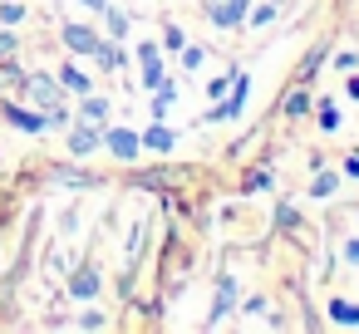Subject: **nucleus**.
Instances as JSON below:
<instances>
[{
    "label": "nucleus",
    "mask_w": 359,
    "mask_h": 334,
    "mask_svg": "<svg viewBox=\"0 0 359 334\" xmlns=\"http://www.w3.org/2000/svg\"><path fill=\"white\" fill-rule=\"evenodd\" d=\"M104 153H114L118 162H133L143 153V138L133 128H104Z\"/></svg>",
    "instance_id": "39448f33"
},
{
    "label": "nucleus",
    "mask_w": 359,
    "mask_h": 334,
    "mask_svg": "<svg viewBox=\"0 0 359 334\" xmlns=\"http://www.w3.org/2000/svg\"><path fill=\"white\" fill-rule=\"evenodd\" d=\"M138 138H143V148H148V153H172V148H177V133H172L163 118H153V128H143Z\"/></svg>",
    "instance_id": "9b49d317"
},
{
    "label": "nucleus",
    "mask_w": 359,
    "mask_h": 334,
    "mask_svg": "<svg viewBox=\"0 0 359 334\" xmlns=\"http://www.w3.org/2000/svg\"><path fill=\"white\" fill-rule=\"evenodd\" d=\"M20 94H25V99H30V104H35L40 113H45V109H60V104H65V84H60L55 74H30Z\"/></svg>",
    "instance_id": "f257e3e1"
},
{
    "label": "nucleus",
    "mask_w": 359,
    "mask_h": 334,
    "mask_svg": "<svg viewBox=\"0 0 359 334\" xmlns=\"http://www.w3.org/2000/svg\"><path fill=\"white\" fill-rule=\"evenodd\" d=\"M315 118H320V128H325V133H339V123H344V118H339V109H334L330 99L315 109Z\"/></svg>",
    "instance_id": "412c9836"
},
{
    "label": "nucleus",
    "mask_w": 359,
    "mask_h": 334,
    "mask_svg": "<svg viewBox=\"0 0 359 334\" xmlns=\"http://www.w3.org/2000/svg\"><path fill=\"white\" fill-rule=\"evenodd\" d=\"M246 94H251V79H246V74H231V89H226L222 104L207 113V123H231V118L246 109Z\"/></svg>",
    "instance_id": "f03ea898"
},
{
    "label": "nucleus",
    "mask_w": 359,
    "mask_h": 334,
    "mask_svg": "<svg viewBox=\"0 0 359 334\" xmlns=\"http://www.w3.org/2000/svg\"><path fill=\"white\" fill-rule=\"evenodd\" d=\"M344 172H349V177H359V158H344Z\"/></svg>",
    "instance_id": "473e14b6"
},
{
    "label": "nucleus",
    "mask_w": 359,
    "mask_h": 334,
    "mask_svg": "<svg viewBox=\"0 0 359 334\" xmlns=\"http://www.w3.org/2000/svg\"><path fill=\"white\" fill-rule=\"evenodd\" d=\"M55 182H74V187H89L94 177H84V172H69V167H55Z\"/></svg>",
    "instance_id": "bb28decb"
},
{
    "label": "nucleus",
    "mask_w": 359,
    "mask_h": 334,
    "mask_svg": "<svg viewBox=\"0 0 359 334\" xmlns=\"http://www.w3.org/2000/svg\"><path fill=\"white\" fill-rule=\"evenodd\" d=\"M182 45H187V40H182V30H177V25H168V30H163V50H168V55H182Z\"/></svg>",
    "instance_id": "b1692460"
},
{
    "label": "nucleus",
    "mask_w": 359,
    "mask_h": 334,
    "mask_svg": "<svg viewBox=\"0 0 359 334\" xmlns=\"http://www.w3.org/2000/svg\"><path fill=\"white\" fill-rule=\"evenodd\" d=\"M349 99H359V74H349Z\"/></svg>",
    "instance_id": "f704fd0d"
},
{
    "label": "nucleus",
    "mask_w": 359,
    "mask_h": 334,
    "mask_svg": "<svg viewBox=\"0 0 359 334\" xmlns=\"http://www.w3.org/2000/svg\"><path fill=\"white\" fill-rule=\"evenodd\" d=\"M334 192H339V172H334V167L310 182V197H315V202H325V197H334Z\"/></svg>",
    "instance_id": "aec40b11"
},
{
    "label": "nucleus",
    "mask_w": 359,
    "mask_h": 334,
    "mask_svg": "<svg viewBox=\"0 0 359 334\" xmlns=\"http://www.w3.org/2000/svg\"><path fill=\"white\" fill-rule=\"evenodd\" d=\"M344 260H349V265H359V236H354V241L344 246Z\"/></svg>",
    "instance_id": "2f4dec72"
},
{
    "label": "nucleus",
    "mask_w": 359,
    "mask_h": 334,
    "mask_svg": "<svg viewBox=\"0 0 359 334\" xmlns=\"http://www.w3.org/2000/svg\"><path fill=\"white\" fill-rule=\"evenodd\" d=\"M172 104H177V84H168V79H163V84L153 89V118H168V109H172Z\"/></svg>",
    "instance_id": "a211bd4d"
},
{
    "label": "nucleus",
    "mask_w": 359,
    "mask_h": 334,
    "mask_svg": "<svg viewBox=\"0 0 359 334\" xmlns=\"http://www.w3.org/2000/svg\"><path fill=\"white\" fill-rule=\"evenodd\" d=\"M79 99H84V104H79V118H84V123H94V128H104V123H109V113H114V109H109V99H104V94H94V89H89V94H79Z\"/></svg>",
    "instance_id": "f8f14e48"
},
{
    "label": "nucleus",
    "mask_w": 359,
    "mask_h": 334,
    "mask_svg": "<svg viewBox=\"0 0 359 334\" xmlns=\"http://www.w3.org/2000/svg\"><path fill=\"white\" fill-rule=\"evenodd\" d=\"M330 319L344 329H359V305L354 300H330Z\"/></svg>",
    "instance_id": "2eb2a0df"
},
{
    "label": "nucleus",
    "mask_w": 359,
    "mask_h": 334,
    "mask_svg": "<svg viewBox=\"0 0 359 334\" xmlns=\"http://www.w3.org/2000/svg\"><path fill=\"white\" fill-rule=\"evenodd\" d=\"M133 55H138V64H143V89H158V84L168 79V69H163V45L138 40V45H133Z\"/></svg>",
    "instance_id": "20e7f679"
},
{
    "label": "nucleus",
    "mask_w": 359,
    "mask_h": 334,
    "mask_svg": "<svg viewBox=\"0 0 359 334\" xmlns=\"http://www.w3.org/2000/svg\"><path fill=\"white\" fill-rule=\"evenodd\" d=\"M99 290H104V275H99L94 265H79V270L69 275V295H74V300H94Z\"/></svg>",
    "instance_id": "9d476101"
},
{
    "label": "nucleus",
    "mask_w": 359,
    "mask_h": 334,
    "mask_svg": "<svg viewBox=\"0 0 359 334\" xmlns=\"http://www.w3.org/2000/svg\"><path fill=\"white\" fill-rule=\"evenodd\" d=\"M104 148V128H94V123H69V153L74 158H89V153H99Z\"/></svg>",
    "instance_id": "6e6552de"
},
{
    "label": "nucleus",
    "mask_w": 359,
    "mask_h": 334,
    "mask_svg": "<svg viewBox=\"0 0 359 334\" xmlns=\"http://www.w3.org/2000/svg\"><path fill=\"white\" fill-rule=\"evenodd\" d=\"M354 216H359V211H354Z\"/></svg>",
    "instance_id": "c9c22d12"
},
{
    "label": "nucleus",
    "mask_w": 359,
    "mask_h": 334,
    "mask_svg": "<svg viewBox=\"0 0 359 334\" xmlns=\"http://www.w3.org/2000/svg\"><path fill=\"white\" fill-rule=\"evenodd\" d=\"M55 79L65 84V94H89V74H84L74 60H69V64H60V69H55Z\"/></svg>",
    "instance_id": "4468645a"
},
{
    "label": "nucleus",
    "mask_w": 359,
    "mask_h": 334,
    "mask_svg": "<svg viewBox=\"0 0 359 334\" xmlns=\"http://www.w3.org/2000/svg\"><path fill=\"white\" fill-rule=\"evenodd\" d=\"M11 55H20V35L6 25V30H0V60H11Z\"/></svg>",
    "instance_id": "5701e85b"
},
{
    "label": "nucleus",
    "mask_w": 359,
    "mask_h": 334,
    "mask_svg": "<svg viewBox=\"0 0 359 334\" xmlns=\"http://www.w3.org/2000/svg\"><path fill=\"white\" fill-rule=\"evenodd\" d=\"M79 6H89V11H94V15H99V11H104V6H109V0H79Z\"/></svg>",
    "instance_id": "72a5a7b5"
},
{
    "label": "nucleus",
    "mask_w": 359,
    "mask_h": 334,
    "mask_svg": "<svg viewBox=\"0 0 359 334\" xmlns=\"http://www.w3.org/2000/svg\"><path fill=\"white\" fill-rule=\"evenodd\" d=\"M246 11H251V0H207V6H202V15H207L217 30H236V25H246Z\"/></svg>",
    "instance_id": "7ed1b4c3"
},
{
    "label": "nucleus",
    "mask_w": 359,
    "mask_h": 334,
    "mask_svg": "<svg viewBox=\"0 0 359 334\" xmlns=\"http://www.w3.org/2000/svg\"><path fill=\"white\" fill-rule=\"evenodd\" d=\"M74 324H79V329H104V324H109V319H104V314H99V309H84V314H79V319H74Z\"/></svg>",
    "instance_id": "cd10ccee"
},
{
    "label": "nucleus",
    "mask_w": 359,
    "mask_h": 334,
    "mask_svg": "<svg viewBox=\"0 0 359 334\" xmlns=\"http://www.w3.org/2000/svg\"><path fill=\"white\" fill-rule=\"evenodd\" d=\"M6 123L20 128V133H50L45 113H40V109H25V104H6Z\"/></svg>",
    "instance_id": "1a4fd4ad"
},
{
    "label": "nucleus",
    "mask_w": 359,
    "mask_h": 334,
    "mask_svg": "<svg viewBox=\"0 0 359 334\" xmlns=\"http://www.w3.org/2000/svg\"><path fill=\"white\" fill-rule=\"evenodd\" d=\"M25 79H30V74L15 64V55H11V60H0V89H15V94H20V89H25Z\"/></svg>",
    "instance_id": "dca6fc26"
},
{
    "label": "nucleus",
    "mask_w": 359,
    "mask_h": 334,
    "mask_svg": "<svg viewBox=\"0 0 359 334\" xmlns=\"http://www.w3.org/2000/svg\"><path fill=\"white\" fill-rule=\"evenodd\" d=\"M271 15H276V0H271V6H256V11H246V20H251V25H266Z\"/></svg>",
    "instance_id": "c85d7f7f"
},
{
    "label": "nucleus",
    "mask_w": 359,
    "mask_h": 334,
    "mask_svg": "<svg viewBox=\"0 0 359 334\" xmlns=\"http://www.w3.org/2000/svg\"><path fill=\"white\" fill-rule=\"evenodd\" d=\"M241 309H246V314H266V309H271V305H266V300H261V295H251V300H241Z\"/></svg>",
    "instance_id": "c756f323"
},
{
    "label": "nucleus",
    "mask_w": 359,
    "mask_h": 334,
    "mask_svg": "<svg viewBox=\"0 0 359 334\" xmlns=\"http://www.w3.org/2000/svg\"><path fill=\"white\" fill-rule=\"evenodd\" d=\"M25 20V6L20 0H0V25H20Z\"/></svg>",
    "instance_id": "4be33fe9"
},
{
    "label": "nucleus",
    "mask_w": 359,
    "mask_h": 334,
    "mask_svg": "<svg viewBox=\"0 0 359 334\" xmlns=\"http://www.w3.org/2000/svg\"><path fill=\"white\" fill-rule=\"evenodd\" d=\"M60 40H65V50H69V55H84V60H89V55H94V45H99L104 35H99L94 25H74V20H69V25L60 30Z\"/></svg>",
    "instance_id": "0eeeda50"
},
{
    "label": "nucleus",
    "mask_w": 359,
    "mask_h": 334,
    "mask_svg": "<svg viewBox=\"0 0 359 334\" xmlns=\"http://www.w3.org/2000/svg\"><path fill=\"white\" fill-rule=\"evenodd\" d=\"M246 187H251V192H266V187H271V172H251V182H246Z\"/></svg>",
    "instance_id": "7c9ffc66"
},
{
    "label": "nucleus",
    "mask_w": 359,
    "mask_h": 334,
    "mask_svg": "<svg viewBox=\"0 0 359 334\" xmlns=\"http://www.w3.org/2000/svg\"><path fill=\"white\" fill-rule=\"evenodd\" d=\"M231 89V74H217V79H207V99H222Z\"/></svg>",
    "instance_id": "a878e982"
},
{
    "label": "nucleus",
    "mask_w": 359,
    "mask_h": 334,
    "mask_svg": "<svg viewBox=\"0 0 359 334\" xmlns=\"http://www.w3.org/2000/svg\"><path fill=\"white\" fill-rule=\"evenodd\" d=\"M231 305H236V275L231 270H222L217 275V300H212V314H207V329H217L226 314H231Z\"/></svg>",
    "instance_id": "423d86ee"
},
{
    "label": "nucleus",
    "mask_w": 359,
    "mask_h": 334,
    "mask_svg": "<svg viewBox=\"0 0 359 334\" xmlns=\"http://www.w3.org/2000/svg\"><path fill=\"white\" fill-rule=\"evenodd\" d=\"M99 15H104V25H109V40H128V15H123L118 6H104Z\"/></svg>",
    "instance_id": "f3484780"
},
{
    "label": "nucleus",
    "mask_w": 359,
    "mask_h": 334,
    "mask_svg": "<svg viewBox=\"0 0 359 334\" xmlns=\"http://www.w3.org/2000/svg\"><path fill=\"white\" fill-rule=\"evenodd\" d=\"M89 60H94V69H104V74H114V69L123 64V50H118V40H109V35H104V40L94 45V55H89Z\"/></svg>",
    "instance_id": "ddd939ff"
},
{
    "label": "nucleus",
    "mask_w": 359,
    "mask_h": 334,
    "mask_svg": "<svg viewBox=\"0 0 359 334\" xmlns=\"http://www.w3.org/2000/svg\"><path fill=\"white\" fill-rule=\"evenodd\" d=\"M202 60H207V55H202L197 45H182V69H202Z\"/></svg>",
    "instance_id": "393cba45"
},
{
    "label": "nucleus",
    "mask_w": 359,
    "mask_h": 334,
    "mask_svg": "<svg viewBox=\"0 0 359 334\" xmlns=\"http://www.w3.org/2000/svg\"><path fill=\"white\" fill-rule=\"evenodd\" d=\"M305 113H310V94H305V89H290V94H285V118L300 123Z\"/></svg>",
    "instance_id": "6ab92c4d"
}]
</instances>
